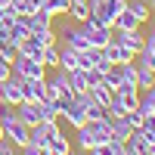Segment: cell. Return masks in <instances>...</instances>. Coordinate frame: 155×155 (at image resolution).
Returning a JSON list of instances; mask_svg holds the SVG:
<instances>
[{"instance_id": "obj_1", "label": "cell", "mask_w": 155, "mask_h": 155, "mask_svg": "<svg viewBox=\"0 0 155 155\" xmlns=\"http://www.w3.org/2000/svg\"><path fill=\"white\" fill-rule=\"evenodd\" d=\"M74 137H78L81 152H90V149H96L99 143H109V140H112V124H109V118L84 121L81 127H74Z\"/></svg>"}, {"instance_id": "obj_2", "label": "cell", "mask_w": 155, "mask_h": 155, "mask_svg": "<svg viewBox=\"0 0 155 155\" xmlns=\"http://www.w3.org/2000/svg\"><path fill=\"white\" fill-rule=\"evenodd\" d=\"M12 74H19V78H31V81H44L47 78V68H44V62L41 59H31V56H16L12 59Z\"/></svg>"}, {"instance_id": "obj_3", "label": "cell", "mask_w": 155, "mask_h": 155, "mask_svg": "<svg viewBox=\"0 0 155 155\" xmlns=\"http://www.w3.org/2000/svg\"><path fill=\"white\" fill-rule=\"evenodd\" d=\"M90 3V12H96V16L109 25V28H115V19H118V12L127 6V3H121V0H87Z\"/></svg>"}, {"instance_id": "obj_4", "label": "cell", "mask_w": 155, "mask_h": 155, "mask_svg": "<svg viewBox=\"0 0 155 155\" xmlns=\"http://www.w3.org/2000/svg\"><path fill=\"white\" fill-rule=\"evenodd\" d=\"M59 118L65 121V124H71V127H81V124L87 121V115H84V109L74 102V96H68V99H59Z\"/></svg>"}, {"instance_id": "obj_5", "label": "cell", "mask_w": 155, "mask_h": 155, "mask_svg": "<svg viewBox=\"0 0 155 155\" xmlns=\"http://www.w3.org/2000/svg\"><path fill=\"white\" fill-rule=\"evenodd\" d=\"M109 44H124L127 50H134V53H140L143 50V31H118V28H112V37H109Z\"/></svg>"}, {"instance_id": "obj_6", "label": "cell", "mask_w": 155, "mask_h": 155, "mask_svg": "<svg viewBox=\"0 0 155 155\" xmlns=\"http://www.w3.org/2000/svg\"><path fill=\"white\" fill-rule=\"evenodd\" d=\"M16 115H19L22 124L34 127V124L44 121V106H41V102H19V106H16Z\"/></svg>"}, {"instance_id": "obj_7", "label": "cell", "mask_w": 155, "mask_h": 155, "mask_svg": "<svg viewBox=\"0 0 155 155\" xmlns=\"http://www.w3.org/2000/svg\"><path fill=\"white\" fill-rule=\"evenodd\" d=\"M47 84L53 87L56 99H68V96H74V90H71V84H68V71H62V68H56L53 74H50Z\"/></svg>"}, {"instance_id": "obj_8", "label": "cell", "mask_w": 155, "mask_h": 155, "mask_svg": "<svg viewBox=\"0 0 155 155\" xmlns=\"http://www.w3.org/2000/svg\"><path fill=\"white\" fill-rule=\"evenodd\" d=\"M3 102L6 106H19L22 102V78L19 74H9L3 81Z\"/></svg>"}, {"instance_id": "obj_9", "label": "cell", "mask_w": 155, "mask_h": 155, "mask_svg": "<svg viewBox=\"0 0 155 155\" xmlns=\"http://www.w3.org/2000/svg\"><path fill=\"white\" fill-rule=\"evenodd\" d=\"M81 25H87V31H90V47H106L109 44V37H112V28L109 25H99V22H81Z\"/></svg>"}, {"instance_id": "obj_10", "label": "cell", "mask_w": 155, "mask_h": 155, "mask_svg": "<svg viewBox=\"0 0 155 155\" xmlns=\"http://www.w3.org/2000/svg\"><path fill=\"white\" fill-rule=\"evenodd\" d=\"M102 50H106V56H109L112 65H121V62H134V59H137V53H134V50H127L124 44H106Z\"/></svg>"}, {"instance_id": "obj_11", "label": "cell", "mask_w": 155, "mask_h": 155, "mask_svg": "<svg viewBox=\"0 0 155 155\" xmlns=\"http://www.w3.org/2000/svg\"><path fill=\"white\" fill-rule=\"evenodd\" d=\"M115 96H118V102H121L127 112L140 106V87H134V84H121L118 90H115Z\"/></svg>"}, {"instance_id": "obj_12", "label": "cell", "mask_w": 155, "mask_h": 155, "mask_svg": "<svg viewBox=\"0 0 155 155\" xmlns=\"http://www.w3.org/2000/svg\"><path fill=\"white\" fill-rule=\"evenodd\" d=\"M59 68L62 71H74V68H81V53L65 44H59Z\"/></svg>"}, {"instance_id": "obj_13", "label": "cell", "mask_w": 155, "mask_h": 155, "mask_svg": "<svg viewBox=\"0 0 155 155\" xmlns=\"http://www.w3.org/2000/svg\"><path fill=\"white\" fill-rule=\"evenodd\" d=\"M28 34H31V28H28V22H25V16H16V19H12V25H9V44L19 47Z\"/></svg>"}, {"instance_id": "obj_14", "label": "cell", "mask_w": 155, "mask_h": 155, "mask_svg": "<svg viewBox=\"0 0 155 155\" xmlns=\"http://www.w3.org/2000/svg\"><path fill=\"white\" fill-rule=\"evenodd\" d=\"M109 124H112V143H127V137L134 134V127L127 124L124 115L121 118H109Z\"/></svg>"}, {"instance_id": "obj_15", "label": "cell", "mask_w": 155, "mask_h": 155, "mask_svg": "<svg viewBox=\"0 0 155 155\" xmlns=\"http://www.w3.org/2000/svg\"><path fill=\"white\" fill-rule=\"evenodd\" d=\"M65 16L71 19V22H87V16H90V3L87 0H68V9H65Z\"/></svg>"}, {"instance_id": "obj_16", "label": "cell", "mask_w": 155, "mask_h": 155, "mask_svg": "<svg viewBox=\"0 0 155 155\" xmlns=\"http://www.w3.org/2000/svg\"><path fill=\"white\" fill-rule=\"evenodd\" d=\"M25 22H28V28L31 31H44V28H53V16L44 9H34L31 16H25Z\"/></svg>"}, {"instance_id": "obj_17", "label": "cell", "mask_w": 155, "mask_h": 155, "mask_svg": "<svg viewBox=\"0 0 155 155\" xmlns=\"http://www.w3.org/2000/svg\"><path fill=\"white\" fill-rule=\"evenodd\" d=\"M41 87H44V81L22 78V102H41Z\"/></svg>"}, {"instance_id": "obj_18", "label": "cell", "mask_w": 155, "mask_h": 155, "mask_svg": "<svg viewBox=\"0 0 155 155\" xmlns=\"http://www.w3.org/2000/svg\"><path fill=\"white\" fill-rule=\"evenodd\" d=\"M127 9L140 19V25H146L152 19V3H149V0H127Z\"/></svg>"}, {"instance_id": "obj_19", "label": "cell", "mask_w": 155, "mask_h": 155, "mask_svg": "<svg viewBox=\"0 0 155 155\" xmlns=\"http://www.w3.org/2000/svg\"><path fill=\"white\" fill-rule=\"evenodd\" d=\"M37 9L50 12L53 19H62V16H65V9H68V0H37Z\"/></svg>"}, {"instance_id": "obj_20", "label": "cell", "mask_w": 155, "mask_h": 155, "mask_svg": "<svg viewBox=\"0 0 155 155\" xmlns=\"http://www.w3.org/2000/svg\"><path fill=\"white\" fill-rule=\"evenodd\" d=\"M115 28H118V31H137V28H140V19L124 6V9L118 12V19H115Z\"/></svg>"}, {"instance_id": "obj_21", "label": "cell", "mask_w": 155, "mask_h": 155, "mask_svg": "<svg viewBox=\"0 0 155 155\" xmlns=\"http://www.w3.org/2000/svg\"><path fill=\"white\" fill-rule=\"evenodd\" d=\"M41 62H44L47 71H56V68H59V44L44 47V50H41Z\"/></svg>"}, {"instance_id": "obj_22", "label": "cell", "mask_w": 155, "mask_h": 155, "mask_svg": "<svg viewBox=\"0 0 155 155\" xmlns=\"http://www.w3.org/2000/svg\"><path fill=\"white\" fill-rule=\"evenodd\" d=\"M47 149H50V155H71V140H68L65 134H56V137L47 143Z\"/></svg>"}, {"instance_id": "obj_23", "label": "cell", "mask_w": 155, "mask_h": 155, "mask_svg": "<svg viewBox=\"0 0 155 155\" xmlns=\"http://www.w3.org/2000/svg\"><path fill=\"white\" fill-rule=\"evenodd\" d=\"M124 146H127V152H130V155H149V152H152V146H149V143H146V140L140 137L137 130L127 137V143H124Z\"/></svg>"}, {"instance_id": "obj_24", "label": "cell", "mask_w": 155, "mask_h": 155, "mask_svg": "<svg viewBox=\"0 0 155 155\" xmlns=\"http://www.w3.org/2000/svg\"><path fill=\"white\" fill-rule=\"evenodd\" d=\"M50 143V134L44 130V124H34L31 130H28V146H37V149H47Z\"/></svg>"}, {"instance_id": "obj_25", "label": "cell", "mask_w": 155, "mask_h": 155, "mask_svg": "<svg viewBox=\"0 0 155 155\" xmlns=\"http://www.w3.org/2000/svg\"><path fill=\"white\" fill-rule=\"evenodd\" d=\"M143 115H155V87L149 90H140V106H137Z\"/></svg>"}, {"instance_id": "obj_26", "label": "cell", "mask_w": 155, "mask_h": 155, "mask_svg": "<svg viewBox=\"0 0 155 155\" xmlns=\"http://www.w3.org/2000/svg\"><path fill=\"white\" fill-rule=\"evenodd\" d=\"M134 62H137V59H134ZM152 84H155V71L137 62V87H140V90H149Z\"/></svg>"}, {"instance_id": "obj_27", "label": "cell", "mask_w": 155, "mask_h": 155, "mask_svg": "<svg viewBox=\"0 0 155 155\" xmlns=\"http://www.w3.org/2000/svg\"><path fill=\"white\" fill-rule=\"evenodd\" d=\"M31 37H34V44H37V47H50V44H59V34H56V28L31 31Z\"/></svg>"}, {"instance_id": "obj_28", "label": "cell", "mask_w": 155, "mask_h": 155, "mask_svg": "<svg viewBox=\"0 0 155 155\" xmlns=\"http://www.w3.org/2000/svg\"><path fill=\"white\" fill-rule=\"evenodd\" d=\"M87 93H90V99H93V102H99V106H102V109H106V106H109V102H112V96H115V93H112V90H109V87H102V84H99V87H90V90H87Z\"/></svg>"}, {"instance_id": "obj_29", "label": "cell", "mask_w": 155, "mask_h": 155, "mask_svg": "<svg viewBox=\"0 0 155 155\" xmlns=\"http://www.w3.org/2000/svg\"><path fill=\"white\" fill-rule=\"evenodd\" d=\"M68 84H71V90H74V93H87V81H84V68H74V71H68Z\"/></svg>"}, {"instance_id": "obj_30", "label": "cell", "mask_w": 155, "mask_h": 155, "mask_svg": "<svg viewBox=\"0 0 155 155\" xmlns=\"http://www.w3.org/2000/svg\"><path fill=\"white\" fill-rule=\"evenodd\" d=\"M12 9H16V16H31L37 9V0H12Z\"/></svg>"}, {"instance_id": "obj_31", "label": "cell", "mask_w": 155, "mask_h": 155, "mask_svg": "<svg viewBox=\"0 0 155 155\" xmlns=\"http://www.w3.org/2000/svg\"><path fill=\"white\" fill-rule=\"evenodd\" d=\"M102 78H106V74H102L99 68H84V81H87V90H90V87H99V84H102Z\"/></svg>"}, {"instance_id": "obj_32", "label": "cell", "mask_w": 155, "mask_h": 155, "mask_svg": "<svg viewBox=\"0 0 155 155\" xmlns=\"http://www.w3.org/2000/svg\"><path fill=\"white\" fill-rule=\"evenodd\" d=\"M121 115H127V109L118 102V96H112V102L106 106V118H121Z\"/></svg>"}, {"instance_id": "obj_33", "label": "cell", "mask_w": 155, "mask_h": 155, "mask_svg": "<svg viewBox=\"0 0 155 155\" xmlns=\"http://www.w3.org/2000/svg\"><path fill=\"white\" fill-rule=\"evenodd\" d=\"M16 56H19V50L12 47L9 41H6L3 47H0V62H9V65H12V59H16Z\"/></svg>"}, {"instance_id": "obj_34", "label": "cell", "mask_w": 155, "mask_h": 155, "mask_svg": "<svg viewBox=\"0 0 155 155\" xmlns=\"http://www.w3.org/2000/svg\"><path fill=\"white\" fill-rule=\"evenodd\" d=\"M124 118H127V124H130V127H134V130H140V124H143V118H146V115H143V112H140V109H130V112H127V115H124Z\"/></svg>"}, {"instance_id": "obj_35", "label": "cell", "mask_w": 155, "mask_h": 155, "mask_svg": "<svg viewBox=\"0 0 155 155\" xmlns=\"http://www.w3.org/2000/svg\"><path fill=\"white\" fill-rule=\"evenodd\" d=\"M143 47H149V50H155V22H152V28L143 34Z\"/></svg>"}, {"instance_id": "obj_36", "label": "cell", "mask_w": 155, "mask_h": 155, "mask_svg": "<svg viewBox=\"0 0 155 155\" xmlns=\"http://www.w3.org/2000/svg\"><path fill=\"white\" fill-rule=\"evenodd\" d=\"M9 74H12V65H9V62H0V81H6Z\"/></svg>"}, {"instance_id": "obj_37", "label": "cell", "mask_w": 155, "mask_h": 155, "mask_svg": "<svg viewBox=\"0 0 155 155\" xmlns=\"http://www.w3.org/2000/svg\"><path fill=\"white\" fill-rule=\"evenodd\" d=\"M6 41H9V28H6V25H3V22H0V47H3Z\"/></svg>"}, {"instance_id": "obj_38", "label": "cell", "mask_w": 155, "mask_h": 155, "mask_svg": "<svg viewBox=\"0 0 155 155\" xmlns=\"http://www.w3.org/2000/svg\"><path fill=\"white\" fill-rule=\"evenodd\" d=\"M0 155H22V152H19V149H16V146H9V143H6V146H3V149H0Z\"/></svg>"}, {"instance_id": "obj_39", "label": "cell", "mask_w": 155, "mask_h": 155, "mask_svg": "<svg viewBox=\"0 0 155 155\" xmlns=\"http://www.w3.org/2000/svg\"><path fill=\"white\" fill-rule=\"evenodd\" d=\"M6 146V137H3V127H0V149Z\"/></svg>"}, {"instance_id": "obj_40", "label": "cell", "mask_w": 155, "mask_h": 155, "mask_svg": "<svg viewBox=\"0 0 155 155\" xmlns=\"http://www.w3.org/2000/svg\"><path fill=\"white\" fill-rule=\"evenodd\" d=\"M0 106H6V102H3V81H0Z\"/></svg>"}, {"instance_id": "obj_41", "label": "cell", "mask_w": 155, "mask_h": 155, "mask_svg": "<svg viewBox=\"0 0 155 155\" xmlns=\"http://www.w3.org/2000/svg\"><path fill=\"white\" fill-rule=\"evenodd\" d=\"M9 3H12V0H0V9H6V6H9Z\"/></svg>"}, {"instance_id": "obj_42", "label": "cell", "mask_w": 155, "mask_h": 155, "mask_svg": "<svg viewBox=\"0 0 155 155\" xmlns=\"http://www.w3.org/2000/svg\"><path fill=\"white\" fill-rule=\"evenodd\" d=\"M149 22H155V6H152V19H149Z\"/></svg>"}, {"instance_id": "obj_43", "label": "cell", "mask_w": 155, "mask_h": 155, "mask_svg": "<svg viewBox=\"0 0 155 155\" xmlns=\"http://www.w3.org/2000/svg\"><path fill=\"white\" fill-rule=\"evenodd\" d=\"M149 3H152V6H155V0H149Z\"/></svg>"}, {"instance_id": "obj_44", "label": "cell", "mask_w": 155, "mask_h": 155, "mask_svg": "<svg viewBox=\"0 0 155 155\" xmlns=\"http://www.w3.org/2000/svg\"><path fill=\"white\" fill-rule=\"evenodd\" d=\"M84 155H93V152H84Z\"/></svg>"}, {"instance_id": "obj_45", "label": "cell", "mask_w": 155, "mask_h": 155, "mask_svg": "<svg viewBox=\"0 0 155 155\" xmlns=\"http://www.w3.org/2000/svg\"><path fill=\"white\" fill-rule=\"evenodd\" d=\"M149 155H155V149H152V152H149Z\"/></svg>"}, {"instance_id": "obj_46", "label": "cell", "mask_w": 155, "mask_h": 155, "mask_svg": "<svg viewBox=\"0 0 155 155\" xmlns=\"http://www.w3.org/2000/svg\"><path fill=\"white\" fill-rule=\"evenodd\" d=\"M121 3H127V0H121Z\"/></svg>"}, {"instance_id": "obj_47", "label": "cell", "mask_w": 155, "mask_h": 155, "mask_svg": "<svg viewBox=\"0 0 155 155\" xmlns=\"http://www.w3.org/2000/svg\"><path fill=\"white\" fill-rule=\"evenodd\" d=\"M71 155H74V152H71ZM81 155H84V152H81Z\"/></svg>"}, {"instance_id": "obj_48", "label": "cell", "mask_w": 155, "mask_h": 155, "mask_svg": "<svg viewBox=\"0 0 155 155\" xmlns=\"http://www.w3.org/2000/svg\"><path fill=\"white\" fill-rule=\"evenodd\" d=\"M152 149H155V146H152Z\"/></svg>"}, {"instance_id": "obj_49", "label": "cell", "mask_w": 155, "mask_h": 155, "mask_svg": "<svg viewBox=\"0 0 155 155\" xmlns=\"http://www.w3.org/2000/svg\"><path fill=\"white\" fill-rule=\"evenodd\" d=\"M152 87H155V84H152Z\"/></svg>"}]
</instances>
